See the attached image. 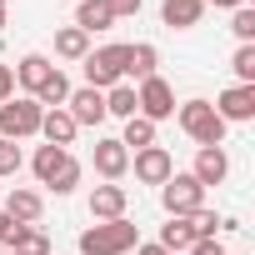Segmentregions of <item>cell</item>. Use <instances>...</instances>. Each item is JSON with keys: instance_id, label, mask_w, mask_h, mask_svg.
<instances>
[{"instance_id": "6da1fadb", "label": "cell", "mask_w": 255, "mask_h": 255, "mask_svg": "<svg viewBox=\"0 0 255 255\" xmlns=\"http://www.w3.org/2000/svg\"><path fill=\"white\" fill-rule=\"evenodd\" d=\"M80 255H130L135 245H140V230L130 225V220H95V225H85L80 230Z\"/></svg>"}, {"instance_id": "7a4b0ae2", "label": "cell", "mask_w": 255, "mask_h": 255, "mask_svg": "<svg viewBox=\"0 0 255 255\" xmlns=\"http://www.w3.org/2000/svg\"><path fill=\"white\" fill-rule=\"evenodd\" d=\"M175 125H180L195 145H225V130H230V125L215 115L210 100H185V105H175Z\"/></svg>"}, {"instance_id": "3957f363", "label": "cell", "mask_w": 255, "mask_h": 255, "mask_svg": "<svg viewBox=\"0 0 255 255\" xmlns=\"http://www.w3.org/2000/svg\"><path fill=\"white\" fill-rule=\"evenodd\" d=\"M40 105L30 100V95H10L5 105H0V140H30V135H40Z\"/></svg>"}, {"instance_id": "277c9868", "label": "cell", "mask_w": 255, "mask_h": 255, "mask_svg": "<svg viewBox=\"0 0 255 255\" xmlns=\"http://www.w3.org/2000/svg\"><path fill=\"white\" fill-rule=\"evenodd\" d=\"M80 65H85V85H90V90H110V85L125 80V45H120V40H115V45H100V50H90Z\"/></svg>"}, {"instance_id": "5b68a950", "label": "cell", "mask_w": 255, "mask_h": 255, "mask_svg": "<svg viewBox=\"0 0 255 255\" xmlns=\"http://www.w3.org/2000/svg\"><path fill=\"white\" fill-rule=\"evenodd\" d=\"M160 205H165V215H190V210L205 205V185H200L190 170H175V175L160 185Z\"/></svg>"}, {"instance_id": "8992f818", "label": "cell", "mask_w": 255, "mask_h": 255, "mask_svg": "<svg viewBox=\"0 0 255 255\" xmlns=\"http://www.w3.org/2000/svg\"><path fill=\"white\" fill-rule=\"evenodd\" d=\"M135 100H140V115H145L150 125H160V120H170V115H175V90H170V80H165V75L140 80V85H135Z\"/></svg>"}, {"instance_id": "52a82bcc", "label": "cell", "mask_w": 255, "mask_h": 255, "mask_svg": "<svg viewBox=\"0 0 255 255\" xmlns=\"http://www.w3.org/2000/svg\"><path fill=\"white\" fill-rule=\"evenodd\" d=\"M130 170H135V180H140V185H165V180L175 175V160H170V150H165V145H145V150H135V155H130Z\"/></svg>"}, {"instance_id": "ba28073f", "label": "cell", "mask_w": 255, "mask_h": 255, "mask_svg": "<svg viewBox=\"0 0 255 255\" xmlns=\"http://www.w3.org/2000/svg\"><path fill=\"white\" fill-rule=\"evenodd\" d=\"M215 115L225 125H250L255 120V85H230L215 95Z\"/></svg>"}, {"instance_id": "9c48e42d", "label": "cell", "mask_w": 255, "mask_h": 255, "mask_svg": "<svg viewBox=\"0 0 255 255\" xmlns=\"http://www.w3.org/2000/svg\"><path fill=\"white\" fill-rule=\"evenodd\" d=\"M0 210H5L15 225H35V220L45 215V195H40V190H30V185H10V190H5V200H0Z\"/></svg>"}, {"instance_id": "30bf717a", "label": "cell", "mask_w": 255, "mask_h": 255, "mask_svg": "<svg viewBox=\"0 0 255 255\" xmlns=\"http://www.w3.org/2000/svg\"><path fill=\"white\" fill-rule=\"evenodd\" d=\"M90 160H95V175H100V180H115V185H120V175H125V170H130V150H125L115 135H100Z\"/></svg>"}, {"instance_id": "8fae6325", "label": "cell", "mask_w": 255, "mask_h": 255, "mask_svg": "<svg viewBox=\"0 0 255 255\" xmlns=\"http://www.w3.org/2000/svg\"><path fill=\"white\" fill-rule=\"evenodd\" d=\"M65 110H70V120H75V125H95V130H100V125L110 120V115H105V90H90V85L70 90Z\"/></svg>"}, {"instance_id": "7c38bea8", "label": "cell", "mask_w": 255, "mask_h": 255, "mask_svg": "<svg viewBox=\"0 0 255 255\" xmlns=\"http://www.w3.org/2000/svg\"><path fill=\"white\" fill-rule=\"evenodd\" d=\"M190 175H195L205 190H210V185H225V175H230V155H225V145H200Z\"/></svg>"}, {"instance_id": "4fadbf2b", "label": "cell", "mask_w": 255, "mask_h": 255, "mask_svg": "<svg viewBox=\"0 0 255 255\" xmlns=\"http://www.w3.org/2000/svg\"><path fill=\"white\" fill-rule=\"evenodd\" d=\"M155 65H160V50H155L150 40H135V45H125V85H140V80L160 75Z\"/></svg>"}, {"instance_id": "5bb4252c", "label": "cell", "mask_w": 255, "mask_h": 255, "mask_svg": "<svg viewBox=\"0 0 255 255\" xmlns=\"http://www.w3.org/2000/svg\"><path fill=\"white\" fill-rule=\"evenodd\" d=\"M125 205H130V195H125V185H115V180H105V185L90 190V215L95 220H120Z\"/></svg>"}, {"instance_id": "9a60e30c", "label": "cell", "mask_w": 255, "mask_h": 255, "mask_svg": "<svg viewBox=\"0 0 255 255\" xmlns=\"http://www.w3.org/2000/svg\"><path fill=\"white\" fill-rule=\"evenodd\" d=\"M70 160H75V155H70V150H60V145H35V155H30V170H35V180L50 190Z\"/></svg>"}, {"instance_id": "2e32d148", "label": "cell", "mask_w": 255, "mask_h": 255, "mask_svg": "<svg viewBox=\"0 0 255 255\" xmlns=\"http://www.w3.org/2000/svg\"><path fill=\"white\" fill-rule=\"evenodd\" d=\"M75 135H80V125L70 120V110H65V105L40 115V140H45V145H60V150H70V140H75Z\"/></svg>"}, {"instance_id": "e0dca14e", "label": "cell", "mask_w": 255, "mask_h": 255, "mask_svg": "<svg viewBox=\"0 0 255 255\" xmlns=\"http://www.w3.org/2000/svg\"><path fill=\"white\" fill-rule=\"evenodd\" d=\"M50 70H55V60L40 55V50H30V55H20V65H15V85H20L25 95H35V90L50 80Z\"/></svg>"}, {"instance_id": "ac0fdd59", "label": "cell", "mask_w": 255, "mask_h": 255, "mask_svg": "<svg viewBox=\"0 0 255 255\" xmlns=\"http://www.w3.org/2000/svg\"><path fill=\"white\" fill-rule=\"evenodd\" d=\"M5 250L10 255H55V245H50V235L40 225H15L10 240H5Z\"/></svg>"}, {"instance_id": "d6986e66", "label": "cell", "mask_w": 255, "mask_h": 255, "mask_svg": "<svg viewBox=\"0 0 255 255\" xmlns=\"http://www.w3.org/2000/svg\"><path fill=\"white\" fill-rule=\"evenodd\" d=\"M110 25H115L110 0H75V30L95 35V30H110Z\"/></svg>"}, {"instance_id": "ffe728a7", "label": "cell", "mask_w": 255, "mask_h": 255, "mask_svg": "<svg viewBox=\"0 0 255 255\" xmlns=\"http://www.w3.org/2000/svg\"><path fill=\"white\" fill-rule=\"evenodd\" d=\"M200 15H205V0H165L160 5V20L170 30H190V25H200Z\"/></svg>"}, {"instance_id": "44dd1931", "label": "cell", "mask_w": 255, "mask_h": 255, "mask_svg": "<svg viewBox=\"0 0 255 255\" xmlns=\"http://www.w3.org/2000/svg\"><path fill=\"white\" fill-rule=\"evenodd\" d=\"M70 90H75V85H70V75H65L60 65H55V70H50V80H45V85H40V90H35L30 100H35L40 110H60V105L70 100Z\"/></svg>"}, {"instance_id": "7402d4cb", "label": "cell", "mask_w": 255, "mask_h": 255, "mask_svg": "<svg viewBox=\"0 0 255 255\" xmlns=\"http://www.w3.org/2000/svg\"><path fill=\"white\" fill-rule=\"evenodd\" d=\"M160 250H170V255H185L190 245H195V230H190V220L185 215H170L165 225H160V240H155Z\"/></svg>"}, {"instance_id": "603a6c76", "label": "cell", "mask_w": 255, "mask_h": 255, "mask_svg": "<svg viewBox=\"0 0 255 255\" xmlns=\"http://www.w3.org/2000/svg\"><path fill=\"white\" fill-rule=\"evenodd\" d=\"M105 115H115V120H130V115H140V100H135V85H110L105 90Z\"/></svg>"}, {"instance_id": "cb8c5ba5", "label": "cell", "mask_w": 255, "mask_h": 255, "mask_svg": "<svg viewBox=\"0 0 255 255\" xmlns=\"http://www.w3.org/2000/svg\"><path fill=\"white\" fill-rule=\"evenodd\" d=\"M115 140H120L125 150H130V155H135V150H145V145H155V125H150L145 115H130V120H125V130H120Z\"/></svg>"}, {"instance_id": "d4e9b609", "label": "cell", "mask_w": 255, "mask_h": 255, "mask_svg": "<svg viewBox=\"0 0 255 255\" xmlns=\"http://www.w3.org/2000/svg\"><path fill=\"white\" fill-rule=\"evenodd\" d=\"M55 55H60V60H85V55H90V35L75 30V25H60V30H55Z\"/></svg>"}, {"instance_id": "484cf974", "label": "cell", "mask_w": 255, "mask_h": 255, "mask_svg": "<svg viewBox=\"0 0 255 255\" xmlns=\"http://www.w3.org/2000/svg\"><path fill=\"white\" fill-rule=\"evenodd\" d=\"M190 220V230H195V240H215V230H225V220L210 210V205H200V210H190L185 215Z\"/></svg>"}, {"instance_id": "4316f807", "label": "cell", "mask_w": 255, "mask_h": 255, "mask_svg": "<svg viewBox=\"0 0 255 255\" xmlns=\"http://www.w3.org/2000/svg\"><path fill=\"white\" fill-rule=\"evenodd\" d=\"M230 70H235V85H255V45H235Z\"/></svg>"}, {"instance_id": "83f0119b", "label": "cell", "mask_w": 255, "mask_h": 255, "mask_svg": "<svg viewBox=\"0 0 255 255\" xmlns=\"http://www.w3.org/2000/svg\"><path fill=\"white\" fill-rule=\"evenodd\" d=\"M230 30H235V40H240V45H255V10H250V5L230 10Z\"/></svg>"}, {"instance_id": "f1b7e54d", "label": "cell", "mask_w": 255, "mask_h": 255, "mask_svg": "<svg viewBox=\"0 0 255 255\" xmlns=\"http://www.w3.org/2000/svg\"><path fill=\"white\" fill-rule=\"evenodd\" d=\"M20 165H25L20 145H15V140H0V180H5V175H20Z\"/></svg>"}, {"instance_id": "f546056e", "label": "cell", "mask_w": 255, "mask_h": 255, "mask_svg": "<svg viewBox=\"0 0 255 255\" xmlns=\"http://www.w3.org/2000/svg\"><path fill=\"white\" fill-rule=\"evenodd\" d=\"M140 5H145V0H110L115 20H125V15H140Z\"/></svg>"}, {"instance_id": "4dcf8cb0", "label": "cell", "mask_w": 255, "mask_h": 255, "mask_svg": "<svg viewBox=\"0 0 255 255\" xmlns=\"http://www.w3.org/2000/svg\"><path fill=\"white\" fill-rule=\"evenodd\" d=\"M185 255H230V250H225L220 240H195V245H190Z\"/></svg>"}, {"instance_id": "1f68e13d", "label": "cell", "mask_w": 255, "mask_h": 255, "mask_svg": "<svg viewBox=\"0 0 255 255\" xmlns=\"http://www.w3.org/2000/svg\"><path fill=\"white\" fill-rule=\"evenodd\" d=\"M10 95H15V70H10V65H0V105H5Z\"/></svg>"}, {"instance_id": "d6a6232c", "label": "cell", "mask_w": 255, "mask_h": 255, "mask_svg": "<svg viewBox=\"0 0 255 255\" xmlns=\"http://www.w3.org/2000/svg\"><path fill=\"white\" fill-rule=\"evenodd\" d=\"M10 230H15V220H10L5 210H0V245H5V240H10Z\"/></svg>"}, {"instance_id": "836d02e7", "label": "cell", "mask_w": 255, "mask_h": 255, "mask_svg": "<svg viewBox=\"0 0 255 255\" xmlns=\"http://www.w3.org/2000/svg\"><path fill=\"white\" fill-rule=\"evenodd\" d=\"M135 255H170V250H160V245H155V240H150V245H145V240H140V245H135Z\"/></svg>"}, {"instance_id": "e575fe53", "label": "cell", "mask_w": 255, "mask_h": 255, "mask_svg": "<svg viewBox=\"0 0 255 255\" xmlns=\"http://www.w3.org/2000/svg\"><path fill=\"white\" fill-rule=\"evenodd\" d=\"M205 5H215V10H240L245 0H205Z\"/></svg>"}, {"instance_id": "d590c367", "label": "cell", "mask_w": 255, "mask_h": 255, "mask_svg": "<svg viewBox=\"0 0 255 255\" xmlns=\"http://www.w3.org/2000/svg\"><path fill=\"white\" fill-rule=\"evenodd\" d=\"M0 30H5V0H0Z\"/></svg>"}, {"instance_id": "8d00e7d4", "label": "cell", "mask_w": 255, "mask_h": 255, "mask_svg": "<svg viewBox=\"0 0 255 255\" xmlns=\"http://www.w3.org/2000/svg\"><path fill=\"white\" fill-rule=\"evenodd\" d=\"M5 255H10V250H5Z\"/></svg>"}]
</instances>
